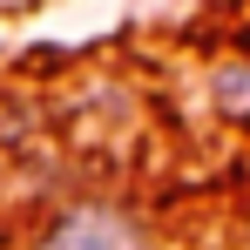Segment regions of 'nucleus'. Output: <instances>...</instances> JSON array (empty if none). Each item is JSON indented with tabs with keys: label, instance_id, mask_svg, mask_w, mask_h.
Returning a JSON list of instances; mask_svg holds the SVG:
<instances>
[{
	"label": "nucleus",
	"instance_id": "f03ea898",
	"mask_svg": "<svg viewBox=\"0 0 250 250\" xmlns=\"http://www.w3.org/2000/svg\"><path fill=\"white\" fill-rule=\"evenodd\" d=\"M209 108H216V122L250 135V54H230L209 68Z\"/></svg>",
	"mask_w": 250,
	"mask_h": 250
},
{
	"label": "nucleus",
	"instance_id": "f257e3e1",
	"mask_svg": "<svg viewBox=\"0 0 250 250\" xmlns=\"http://www.w3.org/2000/svg\"><path fill=\"white\" fill-rule=\"evenodd\" d=\"M14 250H163V230L149 223V209H135L128 196L88 189V196H61L47 203Z\"/></svg>",
	"mask_w": 250,
	"mask_h": 250
}]
</instances>
